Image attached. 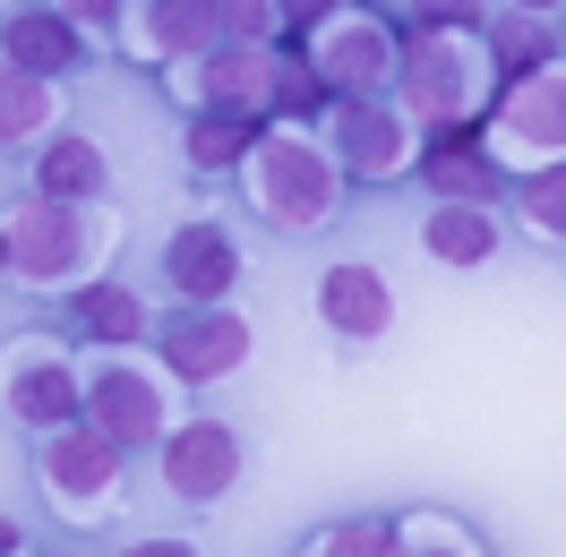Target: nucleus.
I'll use <instances>...</instances> for the list:
<instances>
[{
    "label": "nucleus",
    "mask_w": 566,
    "mask_h": 557,
    "mask_svg": "<svg viewBox=\"0 0 566 557\" xmlns=\"http://www.w3.org/2000/svg\"><path fill=\"white\" fill-rule=\"evenodd\" d=\"M249 180H258L266 223H283V232H318L326 214H335V164H326L318 146H301V138L249 146Z\"/></svg>",
    "instance_id": "nucleus-1"
},
{
    "label": "nucleus",
    "mask_w": 566,
    "mask_h": 557,
    "mask_svg": "<svg viewBox=\"0 0 566 557\" xmlns=\"http://www.w3.org/2000/svg\"><path fill=\"white\" fill-rule=\"evenodd\" d=\"M77 258H86V214H77V198H27L18 223H9V266H18V283L61 292V283L77 275Z\"/></svg>",
    "instance_id": "nucleus-2"
},
{
    "label": "nucleus",
    "mask_w": 566,
    "mask_h": 557,
    "mask_svg": "<svg viewBox=\"0 0 566 557\" xmlns=\"http://www.w3.org/2000/svg\"><path fill=\"white\" fill-rule=\"evenodd\" d=\"M395 86H403V104L429 112V120H463V112L481 104V70H472V52L447 35H412V52H395Z\"/></svg>",
    "instance_id": "nucleus-3"
},
{
    "label": "nucleus",
    "mask_w": 566,
    "mask_h": 557,
    "mask_svg": "<svg viewBox=\"0 0 566 557\" xmlns=\"http://www.w3.org/2000/svg\"><path fill=\"white\" fill-rule=\"evenodd\" d=\"M310 70H318V86H344V104H353V95H378L395 77V35L378 18H318Z\"/></svg>",
    "instance_id": "nucleus-4"
},
{
    "label": "nucleus",
    "mask_w": 566,
    "mask_h": 557,
    "mask_svg": "<svg viewBox=\"0 0 566 557\" xmlns=\"http://www.w3.org/2000/svg\"><path fill=\"white\" fill-rule=\"evenodd\" d=\"M164 360H172L180 378H198V386H214V378H232L249 360V326L223 301H189V309L164 326Z\"/></svg>",
    "instance_id": "nucleus-5"
},
{
    "label": "nucleus",
    "mask_w": 566,
    "mask_h": 557,
    "mask_svg": "<svg viewBox=\"0 0 566 557\" xmlns=\"http://www.w3.org/2000/svg\"><path fill=\"white\" fill-rule=\"evenodd\" d=\"M164 481H172L180 506H214L223 488L241 481V438H232L223 420H189V429H172V446H164Z\"/></svg>",
    "instance_id": "nucleus-6"
},
{
    "label": "nucleus",
    "mask_w": 566,
    "mask_h": 557,
    "mask_svg": "<svg viewBox=\"0 0 566 557\" xmlns=\"http://www.w3.org/2000/svg\"><path fill=\"white\" fill-rule=\"evenodd\" d=\"M112 463H120V446H112L95 420H86V429H77V420H61V429L43 438V481H52V497H61V506H77V515L112 497Z\"/></svg>",
    "instance_id": "nucleus-7"
},
{
    "label": "nucleus",
    "mask_w": 566,
    "mask_h": 557,
    "mask_svg": "<svg viewBox=\"0 0 566 557\" xmlns=\"http://www.w3.org/2000/svg\"><path fill=\"white\" fill-rule=\"evenodd\" d=\"M27 344H35L27 360H9V369H0V403L27 420V429H61L70 412H86V386L70 378V360H61V351H43V335H27Z\"/></svg>",
    "instance_id": "nucleus-8"
},
{
    "label": "nucleus",
    "mask_w": 566,
    "mask_h": 557,
    "mask_svg": "<svg viewBox=\"0 0 566 557\" xmlns=\"http://www.w3.org/2000/svg\"><path fill=\"white\" fill-rule=\"evenodd\" d=\"M164 275H172L180 301H223L241 283V241L223 223H180L172 249H164Z\"/></svg>",
    "instance_id": "nucleus-9"
},
{
    "label": "nucleus",
    "mask_w": 566,
    "mask_h": 557,
    "mask_svg": "<svg viewBox=\"0 0 566 557\" xmlns=\"http://www.w3.org/2000/svg\"><path fill=\"white\" fill-rule=\"evenodd\" d=\"M335 138H344V172H360V180H395L403 164H412V120L387 112V104H369V95L344 104Z\"/></svg>",
    "instance_id": "nucleus-10"
},
{
    "label": "nucleus",
    "mask_w": 566,
    "mask_h": 557,
    "mask_svg": "<svg viewBox=\"0 0 566 557\" xmlns=\"http://www.w3.org/2000/svg\"><path fill=\"white\" fill-rule=\"evenodd\" d=\"M86 412H95V429H104L120 454L164 438V395H155V378H138V369H104V378L86 386Z\"/></svg>",
    "instance_id": "nucleus-11"
},
{
    "label": "nucleus",
    "mask_w": 566,
    "mask_h": 557,
    "mask_svg": "<svg viewBox=\"0 0 566 557\" xmlns=\"http://www.w3.org/2000/svg\"><path fill=\"white\" fill-rule=\"evenodd\" d=\"M0 61L27 70V77H70L77 61H86V43H77V27L61 9H18V18L0 27Z\"/></svg>",
    "instance_id": "nucleus-12"
},
{
    "label": "nucleus",
    "mask_w": 566,
    "mask_h": 557,
    "mask_svg": "<svg viewBox=\"0 0 566 557\" xmlns=\"http://www.w3.org/2000/svg\"><path fill=\"white\" fill-rule=\"evenodd\" d=\"M421 180L438 189V198H455V207L497 198V164L481 155V138H472V129H438V138L421 146Z\"/></svg>",
    "instance_id": "nucleus-13"
},
{
    "label": "nucleus",
    "mask_w": 566,
    "mask_h": 557,
    "mask_svg": "<svg viewBox=\"0 0 566 557\" xmlns=\"http://www.w3.org/2000/svg\"><path fill=\"white\" fill-rule=\"evenodd\" d=\"M318 309H326V326H335V335L369 344V335H387L395 301H387V283H378V266H326Z\"/></svg>",
    "instance_id": "nucleus-14"
},
{
    "label": "nucleus",
    "mask_w": 566,
    "mask_h": 557,
    "mask_svg": "<svg viewBox=\"0 0 566 557\" xmlns=\"http://www.w3.org/2000/svg\"><path fill=\"white\" fill-rule=\"evenodd\" d=\"M558 120H566V77H558V61L549 70H524L515 77V104H506V120H497V138L506 146H549L558 155Z\"/></svg>",
    "instance_id": "nucleus-15"
},
{
    "label": "nucleus",
    "mask_w": 566,
    "mask_h": 557,
    "mask_svg": "<svg viewBox=\"0 0 566 557\" xmlns=\"http://www.w3.org/2000/svg\"><path fill=\"white\" fill-rule=\"evenodd\" d=\"M198 104L207 112L266 104V52H258V43H214V52H198Z\"/></svg>",
    "instance_id": "nucleus-16"
},
{
    "label": "nucleus",
    "mask_w": 566,
    "mask_h": 557,
    "mask_svg": "<svg viewBox=\"0 0 566 557\" xmlns=\"http://www.w3.org/2000/svg\"><path fill=\"white\" fill-rule=\"evenodd\" d=\"M214 35H223V0H155L146 9V43L155 52L198 61V52H214Z\"/></svg>",
    "instance_id": "nucleus-17"
},
{
    "label": "nucleus",
    "mask_w": 566,
    "mask_h": 557,
    "mask_svg": "<svg viewBox=\"0 0 566 557\" xmlns=\"http://www.w3.org/2000/svg\"><path fill=\"white\" fill-rule=\"evenodd\" d=\"M421 241H429V258H447V266H481L497 249V223L481 207H455V198H447V207L421 223Z\"/></svg>",
    "instance_id": "nucleus-18"
},
{
    "label": "nucleus",
    "mask_w": 566,
    "mask_h": 557,
    "mask_svg": "<svg viewBox=\"0 0 566 557\" xmlns=\"http://www.w3.org/2000/svg\"><path fill=\"white\" fill-rule=\"evenodd\" d=\"M77 326H86L95 344H138L146 335V301L120 292V283H86V292H77Z\"/></svg>",
    "instance_id": "nucleus-19"
},
{
    "label": "nucleus",
    "mask_w": 566,
    "mask_h": 557,
    "mask_svg": "<svg viewBox=\"0 0 566 557\" xmlns=\"http://www.w3.org/2000/svg\"><path fill=\"white\" fill-rule=\"evenodd\" d=\"M35 129H52V77H27L0 61V146L35 138Z\"/></svg>",
    "instance_id": "nucleus-20"
},
{
    "label": "nucleus",
    "mask_w": 566,
    "mask_h": 557,
    "mask_svg": "<svg viewBox=\"0 0 566 557\" xmlns=\"http://www.w3.org/2000/svg\"><path fill=\"white\" fill-rule=\"evenodd\" d=\"M104 189V155L86 138H52L43 146V198H95Z\"/></svg>",
    "instance_id": "nucleus-21"
},
{
    "label": "nucleus",
    "mask_w": 566,
    "mask_h": 557,
    "mask_svg": "<svg viewBox=\"0 0 566 557\" xmlns=\"http://www.w3.org/2000/svg\"><path fill=\"white\" fill-rule=\"evenodd\" d=\"M241 155H249V120L241 112H198V120H189V164L223 172V164H241Z\"/></svg>",
    "instance_id": "nucleus-22"
},
{
    "label": "nucleus",
    "mask_w": 566,
    "mask_h": 557,
    "mask_svg": "<svg viewBox=\"0 0 566 557\" xmlns=\"http://www.w3.org/2000/svg\"><path fill=\"white\" fill-rule=\"evenodd\" d=\"M497 61H506V70L524 77V70H549V61H558V35H549V18H506V27H497Z\"/></svg>",
    "instance_id": "nucleus-23"
},
{
    "label": "nucleus",
    "mask_w": 566,
    "mask_h": 557,
    "mask_svg": "<svg viewBox=\"0 0 566 557\" xmlns=\"http://www.w3.org/2000/svg\"><path fill=\"white\" fill-rule=\"evenodd\" d=\"M318 95H326V86H318V70H310V61H292V52H275V61H266V104H275V112H310Z\"/></svg>",
    "instance_id": "nucleus-24"
},
{
    "label": "nucleus",
    "mask_w": 566,
    "mask_h": 557,
    "mask_svg": "<svg viewBox=\"0 0 566 557\" xmlns=\"http://www.w3.org/2000/svg\"><path fill=\"white\" fill-rule=\"evenodd\" d=\"M524 214L541 223V232H566V172H558V164L524 180Z\"/></svg>",
    "instance_id": "nucleus-25"
},
{
    "label": "nucleus",
    "mask_w": 566,
    "mask_h": 557,
    "mask_svg": "<svg viewBox=\"0 0 566 557\" xmlns=\"http://www.w3.org/2000/svg\"><path fill=\"white\" fill-rule=\"evenodd\" d=\"M395 523L387 515H360V523H335V532H318V549H387Z\"/></svg>",
    "instance_id": "nucleus-26"
},
{
    "label": "nucleus",
    "mask_w": 566,
    "mask_h": 557,
    "mask_svg": "<svg viewBox=\"0 0 566 557\" xmlns=\"http://www.w3.org/2000/svg\"><path fill=\"white\" fill-rule=\"evenodd\" d=\"M223 27H232L241 43H258L266 27H275V0H223Z\"/></svg>",
    "instance_id": "nucleus-27"
},
{
    "label": "nucleus",
    "mask_w": 566,
    "mask_h": 557,
    "mask_svg": "<svg viewBox=\"0 0 566 557\" xmlns=\"http://www.w3.org/2000/svg\"><path fill=\"white\" fill-rule=\"evenodd\" d=\"M421 27H481V0H412Z\"/></svg>",
    "instance_id": "nucleus-28"
},
{
    "label": "nucleus",
    "mask_w": 566,
    "mask_h": 557,
    "mask_svg": "<svg viewBox=\"0 0 566 557\" xmlns=\"http://www.w3.org/2000/svg\"><path fill=\"white\" fill-rule=\"evenodd\" d=\"M61 18H120V0H61Z\"/></svg>",
    "instance_id": "nucleus-29"
},
{
    "label": "nucleus",
    "mask_w": 566,
    "mask_h": 557,
    "mask_svg": "<svg viewBox=\"0 0 566 557\" xmlns=\"http://www.w3.org/2000/svg\"><path fill=\"white\" fill-rule=\"evenodd\" d=\"M524 9H532V18H558V0H524Z\"/></svg>",
    "instance_id": "nucleus-30"
},
{
    "label": "nucleus",
    "mask_w": 566,
    "mask_h": 557,
    "mask_svg": "<svg viewBox=\"0 0 566 557\" xmlns=\"http://www.w3.org/2000/svg\"><path fill=\"white\" fill-rule=\"evenodd\" d=\"M0 549H18V523H9V515H0Z\"/></svg>",
    "instance_id": "nucleus-31"
},
{
    "label": "nucleus",
    "mask_w": 566,
    "mask_h": 557,
    "mask_svg": "<svg viewBox=\"0 0 566 557\" xmlns=\"http://www.w3.org/2000/svg\"><path fill=\"white\" fill-rule=\"evenodd\" d=\"M0 275H9V232H0Z\"/></svg>",
    "instance_id": "nucleus-32"
}]
</instances>
